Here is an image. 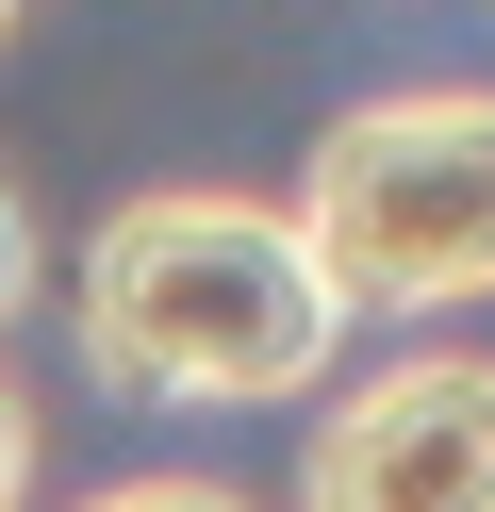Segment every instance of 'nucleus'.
<instances>
[{
	"label": "nucleus",
	"instance_id": "2",
	"mask_svg": "<svg viewBox=\"0 0 495 512\" xmlns=\"http://www.w3.org/2000/svg\"><path fill=\"white\" fill-rule=\"evenodd\" d=\"M297 265L330 281V314H446L495 298V100L429 83V100H363L297 166Z\"/></svg>",
	"mask_w": 495,
	"mask_h": 512
},
{
	"label": "nucleus",
	"instance_id": "6",
	"mask_svg": "<svg viewBox=\"0 0 495 512\" xmlns=\"http://www.w3.org/2000/svg\"><path fill=\"white\" fill-rule=\"evenodd\" d=\"M17 479H33V413H17V380H0V512H17Z\"/></svg>",
	"mask_w": 495,
	"mask_h": 512
},
{
	"label": "nucleus",
	"instance_id": "1",
	"mask_svg": "<svg viewBox=\"0 0 495 512\" xmlns=\"http://www.w3.org/2000/svg\"><path fill=\"white\" fill-rule=\"evenodd\" d=\"M330 331L347 314L297 265V232L248 199H198V182L132 199L83 248V364L116 397H297L330 364Z\"/></svg>",
	"mask_w": 495,
	"mask_h": 512
},
{
	"label": "nucleus",
	"instance_id": "3",
	"mask_svg": "<svg viewBox=\"0 0 495 512\" xmlns=\"http://www.w3.org/2000/svg\"><path fill=\"white\" fill-rule=\"evenodd\" d=\"M314 512H495V364H396L297 463Z\"/></svg>",
	"mask_w": 495,
	"mask_h": 512
},
{
	"label": "nucleus",
	"instance_id": "7",
	"mask_svg": "<svg viewBox=\"0 0 495 512\" xmlns=\"http://www.w3.org/2000/svg\"><path fill=\"white\" fill-rule=\"evenodd\" d=\"M0 17H17V0H0Z\"/></svg>",
	"mask_w": 495,
	"mask_h": 512
},
{
	"label": "nucleus",
	"instance_id": "5",
	"mask_svg": "<svg viewBox=\"0 0 495 512\" xmlns=\"http://www.w3.org/2000/svg\"><path fill=\"white\" fill-rule=\"evenodd\" d=\"M33 298V215H17V182H0V314Z\"/></svg>",
	"mask_w": 495,
	"mask_h": 512
},
{
	"label": "nucleus",
	"instance_id": "4",
	"mask_svg": "<svg viewBox=\"0 0 495 512\" xmlns=\"http://www.w3.org/2000/svg\"><path fill=\"white\" fill-rule=\"evenodd\" d=\"M83 512H248V496H215V479H116V496H83Z\"/></svg>",
	"mask_w": 495,
	"mask_h": 512
}]
</instances>
